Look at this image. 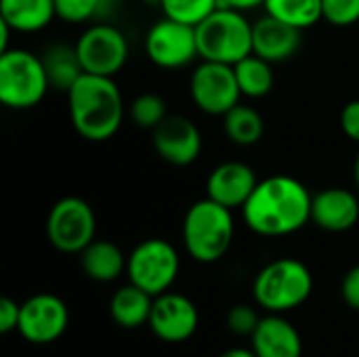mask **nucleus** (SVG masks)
Returning a JSON list of instances; mask_svg holds the SVG:
<instances>
[{
  "mask_svg": "<svg viewBox=\"0 0 359 357\" xmlns=\"http://www.w3.org/2000/svg\"><path fill=\"white\" fill-rule=\"evenodd\" d=\"M311 198L307 185L299 179L273 175L259 181L242 206V219L261 238H284L311 221Z\"/></svg>",
  "mask_w": 359,
  "mask_h": 357,
  "instance_id": "1",
  "label": "nucleus"
},
{
  "mask_svg": "<svg viewBox=\"0 0 359 357\" xmlns=\"http://www.w3.org/2000/svg\"><path fill=\"white\" fill-rule=\"evenodd\" d=\"M65 95L72 126L82 139L101 143L120 130L126 107L114 78L84 72Z\"/></svg>",
  "mask_w": 359,
  "mask_h": 357,
  "instance_id": "2",
  "label": "nucleus"
},
{
  "mask_svg": "<svg viewBox=\"0 0 359 357\" xmlns=\"http://www.w3.org/2000/svg\"><path fill=\"white\" fill-rule=\"evenodd\" d=\"M233 210L210 200L194 202L183 217V246L198 263L221 261L233 244Z\"/></svg>",
  "mask_w": 359,
  "mask_h": 357,
  "instance_id": "3",
  "label": "nucleus"
},
{
  "mask_svg": "<svg viewBox=\"0 0 359 357\" xmlns=\"http://www.w3.org/2000/svg\"><path fill=\"white\" fill-rule=\"evenodd\" d=\"M313 292V276L299 259H278L267 263L252 280V297L257 305L269 314H286Z\"/></svg>",
  "mask_w": 359,
  "mask_h": 357,
  "instance_id": "4",
  "label": "nucleus"
},
{
  "mask_svg": "<svg viewBox=\"0 0 359 357\" xmlns=\"http://www.w3.org/2000/svg\"><path fill=\"white\" fill-rule=\"evenodd\" d=\"M200 59L236 65L252 53V21L246 13L219 6L196 25Z\"/></svg>",
  "mask_w": 359,
  "mask_h": 357,
  "instance_id": "5",
  "label": "nucleus"
},
{
  "mask_svg": "<svg viewBox=\"0 0 359 357\" xmlns=\"http://www.w3.org/2000/svg\"><path fill=\"white\" fill-rule=\"evenodd\" d=\"M50 82L42 57L25 48L0 53V103L8 109H32L48 93Z\"/></svg>",
  "mask_w": 359,
  "mask_h": 357,
  "instance_id": "6",
  "label": "nucleus"
},
{
  "mask_svg": "<svg viewBox=\"0 0 359 357\" xmlns=\"http://www.w3.org/2000/svg\"><path fill=\"white\" fill-rule=\"evenodd\" d=\"M181 269L177 248L162 238H147L139 242L126 261L128 282L143 288L151 297H160L170 290Z\"/></svg>",
  "mask_w": 359,
  "mask_h": 357,
  "instance_id": "7",
  "label": "nucleus"
},
{
  "mask_svg": "<svg viewBox=\"0 0 359 357\" xmlns=\"http://www.w3.org/2000/svg\"><path fill=\"white\" fill-rule=\"evenodd\" d=\"M97 234V217L90 204L78 196L61 198L46 217V238L63 255H80Z\"/></svg>",
  "mask_w": 359,
  "mask_h": 357,
  "instance_id": "8",
  "label": "nucleus"
},
{
  "mask_svg": "<svg viewBox=\"0 0 359 357\" xmlns=\"http://www.w3.org/2000/svg\"><path fill=\"white\" fill-rule=\"evenodd\" d=\"M76 53L86 74L114 78L128 61V40L111 23H93L76 40Z\"/></svg>",
  "mask_w": 359,
  "mask_h": 357,
  "instance_id": "9",
  "label": "nucleus"
},
{
  "mask_svg": "<svg viewBox=\"0 0 359 357\" xmlns=\"http://www.w3.org/2000/svg\"><path fill=\"white\" fill-rule=\"evenodd\" d=\"M189 95L200 112L208 116H225L242 99L233 65L202 59L191 72Z\"/></svg>",
  "mask_w": 359,
  "mask_h": 357,
  "instance_id": "10",
  "label": "nucleus"
},
{
  "mask_svg": "<svg viewBox=\"0 0 359 357\" xmlns=\"http://www.w3.org/2000/svg\"><path fill=\"white\" fill-rule=\"evenodd\" d=\"M145 55L154 65L170 72L191 65L200 57L196 27L168 17L156 21L145 34Z\"/></svg>",
  "mask_w": 359,
  "mask_h": 357,
  "instance_id": "11",
  "label": "nucleus"
},
{
  "mask_svg": "<svg viewBox=\"0 0 359 357\" xmlns=\"http://www.w3.org/2000/svg\"><path fill=\"white\" fill-rule=\"evenodd\" d=\"M69 326V309L57 295H34L21 303L19 335L32 345H48L63 337Z\"/></svg>",
  "mask_w": 359,
  "mask_h": 357,
  "instance_id": "12",
  "label": "nucleus"
},
{
  "mask_svg": "<svg viewBox=\"0 0 359 357\" xmlns=\"http://www.w3.org/2000/svg\"><path fill=\"white\" fill-rule=\"evenodd\" d=\"M147 324L160 341L183 343L196 335L200 326V314L189 297L168 290L154 299Z\"/></svg>",
  "mask_w": 359,
  "mask_h": 357,
  "instance_id": "13",
  "label": "nucleus"
},
{
  "mask_svg": "<svg viewBox=\"0 0 359 357\" xmlns=\"http://www.w3.org/2000/svg\"><path fill=\"white\" fill-rule=\"evenodd\" d=\"M156 154L172 166H189L202 151L200 128L185 116H166V120L151 130Z\"/></svg>",
  "mask_w": 359,
  "mask_h": 357,
  "instance_id": "14",
  "label": "nucleus"
},
{
  "mask_svg": "<svg viewBox=\"0 0 359 357\" xmlns=\"http://www.w3.org/2000/svg\"><path fill=\"white\" fill-rule=\"evenodd\" d=\"M259 185V177L252 166L240 160H229L215 166L206 179V198L236 210L246 204Z\"/></svg>",
  "mask_w": 359,
  "mask_h": 357,
  "instance_id": "15",
  "label": "nucleus"
},
{
  "mask_svg": "<svg viewBox=\"0 0 359 357\" xmlns=\"http://www.w3.org/2000/svg\"><path fill=\"white\" fill-rule=\"evenodd\" d=\"M359 200L347 187H326L311 198V223L330 234H343L358 225Z\"/></svg>",
  "mask_w": 359,
  "mask_h": 357,
  "instance_id": "16",
  "label": "nucleus"
},
{
  "mask_svg": "<svg viewBox=\"0 0 359 357\" xmlns=\"http://www.w3.org/2000/svg\"><path fill=\"white\" fill-rule=\"evenodd\" d=\"M303 44V29L292 27L271 15L252 23V53L269 63H282L297 55Z\"/></svg>",
  "mask_w": 359,
  "mask_h": 357,
  "instance_id": "17",
  "label": "nucleus"
},
{
  "mask_svg": "<svg viewBox=\"0 0 359 357\" xmlns=\"http://www.w3.org/2000/svg\"><path fill=\"white\" fill-rule=\"evenodd\" d=\"M250 349L257 357H303V339L292 322L280 314L261 318L250 335Z\"/></svg>",
  "mask_w": 359,
  "mask_h": 357,
  "instance_id": "18",
  "label": "nucleus"
},
{
  "mask_svg": "<svg viewBox=\"0 0 359 357\" xmlns=\"http://www.w3.org/2000/svg\"><path fill=\"white\" fill-rule=\"evenodd\" d=\"M126 261L128 257L122 252V248L109 240H93L82 252H80V267L93 282H114L122 274H126Z\"/></svg>",
  "mask_w": 359,
  "mask_h": 357,
  "instance_id": "19",
  "label": "nucleus"
},
{
  "mask_svg": "<svg viewBox=\"0 0 359 357\" xmlns=\"http://www.w3.org/2000/svg\"><path fill=\"white\" fill-rule=\"evenodd\" d=\"M0 19L19 34H34L57 19L55 0H0Z\"/></svg>",
  "mask_w": 359,
  "mask_h": 357,
  "instance_id": "20",
  "label": "nucleus"
},
{
  "mask_svg": "<svg viewBox=\"0 0 359 357\" xmlns=\"http://www.w3.org/2000/svg\"><path fill=\"white\" fill-rule=\"evenodd\" d=\"M154 299L156 297H151L143 288L128 282L126 286L114 292L109 301V318L122 328H128V330L139 328L149 322Z\"/></svg>",
  "mask_w": 359,
  "mask_h": 357,
  "instance_id": "21",
  "label": "nucleus"
},
{
  "mask_svg": "<svg viewBox=\"0 0 359 357\" xmlns=\"http://www.w3.org/2000/svg\"><path fill=\"white\" fill-rule=\"evenodd\" d=\"M42 63H44L50 88H55V90L67 93L76 84V80L84 74L82 63L76 53V46L50 44L42 55Z\"/></svg>",
  "mask_w": 359,
  "mask_h": 357,
  "instance_id": "22",
  "label": "nucleus"
},
{
  "mask_svg": "<svg viewBox=\"0 0 359 357\" xmlns=\"http://www.w3.org/2000/svg\"><path fill=\"white\" fill-rule=\"evenodd\" d=\"M236 69V78L242 90V97L248 99H263L265 95L271 93L273 88V63L265 61L263 57L250 53L248 57H244L242 61H238L233 65Z\"/></svg>",
  "mask_w": 359,
  "mask_h": 357,
  "instance_id": "23",
  "label": "nucleus"
},
{
  "mask_svg": "<svg viewBox=\"0 0 359 357\" xmlns=\"http://www.w3.org/2000/svg\"><path fill=\"white\" fill-rule=\"evenodd\" d=\"M223 130L231 143L248 147L261 141L265 133V122L255 107L238 103L223 116Z\"/></svg>",
  "mask_w": 359,
  "mask_h": 357,
  "instance_id": "24",
  "label": "nucleus"
},
{
  "mask_svg": "<svg viewBox=\"0 0 359 357\" xmlns=\"http://www.w3.org/2000/svg\"><path fill=\"white\" fill-rule=\"evenodd\" d=\"M265 13L299 29L313 27L322 17V0H265Z\"/></svg>",
  "mask_w": 359,
  "mask_h": 357,
  "instance_id": "25",
  "label": "nucleus"
},
{
  "mask_svg": "<svg viewBox=\"0 0 359 357\" xmlns=\"http://www.w3.org/2000/svg\"><path fill=\"white\" fill-rule=\"evenodd\" d=\"M219 6H221L219 0H160V8L164 17L194 27L200 25Z\"/></svg>",
  "mask_w": 359,
  "mask_h": 357,
  "instance_id": "26",
  "label": "nucleus"
},
{
  "mask_svg": "<svg viewBox=\"0 0 359 357\" xmlns=\"http://www.w3.org/2000/svg\"><path fill=\"white\" fill-rule=\"evenodd\" d=\"M128 116L137 126L154 130L168 116L166 101L158 93H143V95L133 99V103L128 107Z\"/></svg>",
  "mask_w": 359,
  "mask_h": 357,
  "instance_id": "27",
  "label": "nucleus"
},
{
  "mask_svg": "<svg viewBox=\"0 0 359 357\" xmlns=\"http://www.w3.org/2000/svg\"><path fill=\"white\" fill-rule=\"evenodd\" d=\"M105 0H55L57 19L65 23H88L103 13Z\"/></svg>",
  "mask_w": 359,
  "mask_h": 357,
  "instance_id": "28",
  "label": "nucleus"
},
{
  "mask_svg": "<svg viewBox=\"0 0 359 357\" xmlns=\"http://www.w3.org/2000/svg\"><path fill=\"white\" fill-rule=\"evenodd\" d=\"M322 17L334 27H349L359 21V0H322Z\"/></svg>",
  "mask_w": 359,
  "mask_h": 357,
  "instance_id": "29",
  "label": "nucleus"
},
{
  "mask_svg": "<svg viewBox=\"0 0 359 357\" xmlns=\"http://www.w3.org/2000/svg\"><path fill=\"white\" fill-rule=\"evenodd\" d=\"M259 322H261V318H259L257 309L250 305H233L225 318L227 330L236 337H250L257 330Z\"/></svg>",
  "mask_w": 359,
  "mask_h": 357,
  "instance_id": "30",
  "label": "nucleus"
},
{
  "mask_svg": "<svg viewBox=\"0 0 359 357\" xmlns=\"http://www.w3.org/2000/svg\"><path fill=\"white\" fill-rule=\"evenodd\" d=\"M341 128L345 137L353 143H359V99L349 101L341 112Z\"/></svg>",
  "mask_w": 359,
  "mask_h": 357,
  "instance_id": "31",
  "label": "nucleus"
},
{
  "mask_svg": "<svg viewBox=\"0 0 359 357\" xmlns=\"http://www.w3.org/2000/svg\"><path fill=\"white\" fill-rule=\"evenodd\" d=\"M19 316H21V305L15 303L11 297L0 299V332L8 335L19 326Z\"/></svg>",
  "mask_w": 359,
  "mask_h": 357,
  "instance_id": "32",
  "label": "nucleus"
},
{
  "mask_svg": "<svg viewBox=\"0 0 359 357\" xmlns=\"http://www.w3.org/2000/svg\"><path fill=\"white\" fill-rule=\"evenodd\" d=\"M341 295H343V301L351 307L359 311V265L351 267L345 278H343V284H341Z\"/></svg>",
  "mask_w": 359,
  "mask_h": 357,
  "instance_id": "33",
  "label": "nucleus"
},
{
  "mask_svg": "<svg viewBox=\"0 0 359 357\" xmlns=\"http://www.w3.org/2000/svg\"><path fill=\"white\" fill-rule=\"evenodd\" d=\"M221 6L225 8H233L240 13H248V11H257L261 6H265V0H219Z\"/></svg>",
  "mask_w": 359,
  "mask_h": 357,
  "instance_id": "34",
  "label": "nucleus"
},
{
  "mask_svg": "<svg viewBox=\"0 0 359 357\" xmlns=\"http://www.w3.org/2000/svg\"><path fill=\"white\" fill-rule=\"evenodd\" d=\"M11 32H15V29H13L6 21L0 19V53H4V50L11 48V46H8V38H11L8 34H11Z\"/></svg>",
  "mask_w": 359,
  "mask_h": 357,
  "instance_id": "35",
  "label": "nucleus"
},
{
  "mask_svg": "<svg viewBox=\"0 0 359 357\" xmlns=\"http://www.w3.org/2000/svg\"><path fill=\"white\" fill-rule=\"evenodd\" d=\"M219 357H257L252 349H229L225 353H221Z\"/></svg>",
  "mask_w": 359,
  "mask_h": 357,
  "instance_id": "36",
  "label": "nucleus"
},
{
  "mask_svg": "<svg viewBox=\"0 0 359 357\" xmlns=\"http://www.w3.org/2000/svg\"><path fill=\"white\" fill-rule=\"evenodd\" d=\"M353 179H355V185H358L359 189V154L358 158H355V164H353Z\"/></svg>",
  "mask_w": 359,
  "mask_h": 357,
  "instance_id": "37",
  "label": "nucleus"
},
{
  "mask_svg": "<svg viewBox=\"0 0 359 357\" xmlns=\"http://www.w3.org/2000/svg\"><path fill=\"white\" fill-rule=\"evenodd\" d=\"M145 2H147V4H158V6H160V0H145Z\"/></svg>",
  "mask_w": 359,
  "mask_h": 357,
  "instance_id": "38",
  "label": "nucleus"
}]
</instances>
